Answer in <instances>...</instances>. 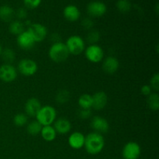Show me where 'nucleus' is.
Masks as SVG:
<instances>
[{"mask_svg":"<svg viewBox=\"0 0 159 159\" xmlns=\"http://www.w3.org/2000/svg\"><path fill=\"white\" fill-rule=\"evenodd\" d=\"M105 146V140L101 134L97 132H92L85 137V150L89 155H97L100 153Z\"/></svg>","mask_w":159,"mask_h":159,"instance_id":"obj_1","label":"nucleus"},{"mask_svg":"<svg viewBox=\"0 0 159 159\" xmlns=\"http://www.w3.org/2000/svg\"><path fill=\"white\" fill-rule=\"evenodd\" d=\"M49 57L55 63L65 62L69 57V51L65 43L58 41L54 43L49 49Z\"/></svg>","mask_w":159,"mask_h":159,"instance_id":"obj_2","label":"nucleus"},{"mask_svg":"<svg viewBox=\"0 0 159 159\" xmlns=\"http://www.w3.org/2000/svg\"><path fill=\"white\" fill-rule=\"evenodd\" d=\"M56 116L57 112L54 107L51 106H44L41 107L36 117L37 120L43 127L51 125L55 121Z\"/></svg>","mask_w":159,"mask_h":159,"instance_id":"obj_3","label":"nucleus"},{"mask_svg":"<svg viewBox=\"0 0 159 159\" xmlns=\"http://www.w3.org/2000/svg\"><path fill=\"white\" fill-rule=\"evenodd\" d=\"M65 45L69 51V54L72 55H79L82 54L85 48V41L80 36L78 35L71 36L67 40Z\"/></svg>","mask_w":159,"mask_h":159,"instance_id":"obj_4","label":"nucleus"},{"mask_svg":"<svg viewBox=\"0 0 159 159\" xmlns=\"http://www.w3.org/2000/svg\"><path fill=\"white\" fill-rule=\"evenodd\" d=\"M38 69L35 61L30 58H25L20 61L18 65V70L24 76H32L36 74Z\"/></svg>","mask_w":159,"mask_h":159,"instance_id":"obj_5","label":"nucleus"},{"mask_svg":"<svg viewBox=\"0 0 159 159\" xmlns=\"http://www.w3.org/2000/svg\"><path fill=\"white\" fill-rule=\"evenodd\" d=\"M86 58L92 63H99L103 59L104 52L102 48L97 44H91L85 49Z\"/></svg>","mask_w":159,"mask_h":159,"instance_id":"obj_6","label":"nucleus"},{"mask_svg":"<svg viewBox=\"0 0 159 159\" xmlns=\"http://www.w3.org/2000/svg\"><path fill=\"white\" fill-rule=\"evenodd\" d=\"M141 153L139 144L134 141L127 143L123 148L122 156L124 159H138Z\"/></svg>","mask_w":159,"mask_h":159,"instance_id":"obj_7","label":"nucleus"},{"mask_svg":"<svg viewBox=\"0 0 159 159\" xmlns=\"http://www.w3.org/2000/svg\"><path fill=\"white\" fill-rule=\"evenodd\" d=\"M35 42L43 41L48 35V29L40 23H33L27 30Z\"/></svg>","mask_w":159,"mask_h":159,"instance_id":"obj_8","label":"nucleus"},{"mask_svg":"<svg viewBox=\"0 0 159 159\" xmlns=\"http://www.w3.org/2000/svg\"><path fill=\"white\" fill-rule=\"evenodd\" d=\"M107 7L101 1H93L87 6V12L92 17H101L107 12Z\"/></svg>","mask_w":159,"mask_h":159,"instance_id":"obj_9","label":"nucleus"},{"mask_svg":"<svg viewBox=\"0 0 159 159\" xmlns=\"http://www.w3.org/2000/svg\"><path fill=\"white\" fill-rule=\"evenodd\" d=\"M17 71L15 67L9 64L0 66V79L4 82H12L16 79Z\"/></svg>","mask_w":159,"mask_h":159,"instance_id":"obj_10","label":"nucleus"},{"mask_svg":"<svg viewBox=\"0 0 159 159\" xmlns=\"http://www.w3.org/2000/svg\"><path fill=\"white\" fill-rule=\"evenodd\" d=\"M16 42L18 46L24 51H29L34 47L36 42L33 39L32 36L27 30L23 31L22 34L17 36Z\"/></svg>","mask_w":159,"mask_h":159,"instance_id":"obj_11","label":"nucleus"},{"mask_svg":"<svg viewBox=\"0 0 159 159\" xmlns=\"http://www.w3.org/2000/svg\"><path fill=\"white\" fill-rule=\"evenodd\" d=\"M91 127L95 130V132L101 134L107 133L109 130L110 126L109 123L105 118L99 116H96L92 119Z\"/></svg>","mask_w":159,"mask_h":159,"instance_id":"obj_12","label":"nucleus"},{"mask_svg":"<svg viewBox=\"0 0 159 159\" xmlns=\"http://www.w3.org/2000/svg\"><path fill=\"white\" fill-rule=\"evenodd\" d=\"M40 108H41V103L37 98H30L26 101V104H25L26 114L31 117L37 116Z\"/></svg>","mask_w":159,"mask_h":159,"instance_id":"obj_13","label":"nucleus"},{"mask_svg":"<svg viewBox=\"0 0 159 159\" xmlns=\"http://www.w3.org/2000/svg\"><path fill=\"white\" fill-rule=\"evenodd\" d=\"M120 63L116 57L110 56L107 57L102 63V70L108 75H113L116 72L119 68Z\"/></svg>","mask_w":159,"mask_h":159,"instance_id":"obj_14","label":"nucleus"},{"mask_svg":"<svg viewBox=\"0 0 159 159\" xmlns=\"http://www.w3.org/2000/svg\"><path fill=\"white\" fill-rule=\"evenodd\" d=\"M92 97H93V106H92V108L96 110H101L103 108H105V107L107 104V101H108L107 95L106 94L105 92H97L93 96H92Z\"/></svg>","mask_w":159,"mask_h":159,"instance_id":"obj_15","label":"nucleus"},{"mask_svg":"<svg viewBox=\"0 0 159 159\" xmlns=\"http://www.w3.org/2000/svg\"><path fill=\"white\" fill-rule=\"evenodd\" d=\"M85 136L80 132H74L68 138V144L73 149H81L84 147Z\"/></svg>","mask_w":159,"mask_h":159,"instance_id":"obj_16","label":"nucleus"},{"mask_svg":"<svg viewBox=\"0 0 159 159\" xmlns=\"http://www.w3.org/2000/svg\"><path fill=\"white\" fill-rule=\"evenodd\" d=\"M63 15L67 20L75 22L80 18L81 12L79 8L75 5H68L64 9Z\"/></svg>","mask_w":159,"mask_h":159,"instance_id":"obj_17","label":"nucleus"},{"mask_svg":"<svg viewBox=\"0 0 159 159\" xmlns=\"http://www.w3.org/2000/svg\"><path fill=\"white\" fill-rule=\"evenodd\" d=\"M54 128L57 133L61 134H65L71 130V122L66 118L61 117L54 121Z\"/></svg>","mask_w":159,"mask_h":159,"instance_id":"obj_18","label":"nucleus"},{"mask_svg":"<svg viewBox=\"0 0 159 159\" xmlns=\"http://www.w3.org/2000/svg\"><path fill=\"white\" fill-rule=\"evenodd\" d=\"M40 134H41L43 139L44 141H48V142L53 141L56 138V136H57V132L54 130V127H52L51 125L42 127Z\"/></svg>","mask_w":159,"mask_h":159,"instance_id":"obj_19","label":"nucleus"},{"mask_svg":"<svg viewBox=\"0 0 159 159\" xmlns=\"http://www.w3.org/2000/svg\"><path fill=\"white\" fill-rule=\"evenodd\" d=\"M15 12L13 9L7 5L0 6V20L4 22H10L13 18Z\"/></svg>","mask_w":159,"mask_h":159,"instance_id":"obj_20","label":"nucleus"},{"mask_svg":"<svg viewBox=\"0 0 159 159\" xmlns=\"http://www.w3.org/2000/svg\"><path fill=\"white\" fill-rule=\"evenodd\" d=\"M147 103L150 110L152 111H158L159 110V95L157 93H152L147 99Z\"/></svg>","mask_w":159,"mask_h":159,"instance_id":"obj_21","label":"nucleus"},{"mask_svg":"<svg viewBox=\"0 0 159 159\" xmlns=\"http://www.w3.org/2000/svg\"><path fill=\"white\" fill-rule=\"evenodd\" d=\"M9 30L13 35H20V34L24 30V25L20 20H15V21L11 22L9 26Z\"/></svg>","mask_w":159,"mask_h":159,"instance_id":"obj_22","label":"nucleus"},{"mask_svg":"<svg viewBox=\"0 0 159 159\" xmlns=\"http://www.w3.org/2000/svg\"><path fill=\"white\" fill-rule=\"evenodd\" d=\"M78 102L81 109H91L93 106V97L89 94H83L79 97Z\"/></svg>","mask_w":159,"mask_h":159,"instance_id":"obj_23","label":"nucleus"},{"mask_svg":"<svg viewBox=\"0 0 159 159\" xmlns=\"http://www.w3.org/2000/svg\"><path fill=\"white\" fill-rule=\"evenodd\" d=\"M1 56L2 60L4 61L5 64H9V65H12V63L16 58L15 52L11 48H6L4 50H2Z\"/></svg>","mask_w":159,"mask_h":159,"instance_id":"obj_24","label":"nucleus"},{"mask_svg":"<svg viewBox=\"0 0 159 159\" xmlns=\"http://www.w3.org/2000/svg\"><path fill=\"white\" fill-rule=\"evenodd\" d=\"M42 127L43 126L38 121L34 120L28 124L27 127H26V130H27L28 134H30V135H33V136H35V135L39 134L40 133Z\"/></svg>","mask_w":159,"mask_h":159,"instance_id":"obj_25","label":"nucleus"},{"mask_svg":"<svg viewBox=\"0 0 159 159\" xmlns=\"http://www.w3.org/2000/svg\"><path fill=\"white\" fill-rule=\"evenodd\" d=\"M70 99L69 91L66 89H61L56 95V102L59 104H65L68 102Z\"/></svg>","mask_w":159,"mask_h":159,"instance_id":"obj_26","label":"nucleus"},{"mask_svg":"<svg viewBox=\"0 0 159 159\" xmlns=\"http://www.w3.org/2000/svg\"><path fill=\"white\" fill-rule=\"evenodd\" d=\"M116 6L118 11L122 13H127L131 9V3L129 0H118Z\"/></svg>","mask_w":159,"mask_h":159,"instance_id":"obj_27","label":"nucleus"},{"mask_svg":"<svg viewBox=\"0 0 159 159\" xmlns=\"http://www.w3.org/2000/svg\"><path fill=\"white\" fill-rule=\"evenodd\" d=\"M28 116L24 113H18L13 118V123L17 127H23L27 124Z\"/></svg>","mask_w":159,"mask_h":159,"instance_id":"obj_28","label":"nucleus"},{"mask_svg":"<svg viewBox=\"0 0 159 159\" xmlns=\"http://www.w3.org/2000/svg\"><path fill=\"white\" fill-rule=\"evenodd\" d=\"M100 39V34L97 30H91L87 34L86 40L88 43L90 44H96L98 41Z\"/></svg>","mask_w":159,"mask_h":159,"instance_id":"obj_29","label":"nucleus"},{"mask_svg":"<svg viewBox=\"0 0 159 159\" xmlns=\"http://www.w3.org/2000/svg\"><path fill=\"white\" fill-rule=\"evenodd\" d=\"M152 88V89L155 90V91H158L159 90V74L158 73H155L153 76L152 77L150 80V85H149Z\"/></svg>","mask_w":159,"mask_h":159,"instance_id":"obj_30","label":"nucleus"},{"mask_svg":"<svg viewBox=\"0 0 159 159\" xmlns=\"http://www.w3.org/2000/svg\"><path fill=\"white\" fill-rule=\"evenodd\" d=\"M82 26L84 29L87 30H91L93 29V26H94V23H93V20H92L90 17H86V18L83 19L82 20Z\"/></svg>","mask_w":159,"mask_h":159,"instance_id":"obj_31","label":"nucleus"},{"mask_svg":"<svg viewBox=\"0 0 159 159\" xmlns=\"http://www.w3.org/2000/svg\"><path fill=\"white\" fill-rule=\"evenodd\" d=\"M42 0H23L24 5L29 9H36L41 3Z\"/></svg>","mask_w":159,"mask_h":159,"instance_id":"obj_32","label":"nucleus"},{"mask_svg":"<svg viewBox=\"0 0 159 159\" xmlns=\"http://www.w3.org/2000/svg\"><path fill=\"white\" fill-rule=\"evenodd\" d=\"M92 116L91 109H81L79 112V118L82 120L89 119Z\"/></svg>","mask_w":159,"mask_h":159,"instance_id":"obj_33","label":"nucleus"},{"mask_svg":"<svg viewBox=\"0 0 159 159\" xmlns=\"http://www.w3.org/2000/svg\"><path fill=\"white\" fill-rule=\"evenodd\" d=\"M16 17L18 18V20H20H20H25V19L27 17V11H26V9H24V8L20 7L19 8L16 10Z\"/></svg>","mask_w":159,"mask_h":159,"instance_id":"obj_34","label":"nucleus"},{"mask_svg":"<svg viewBox=\"0 0 159 159\" xmlns=\"http://www.w3.org/2000/svg\"><path fill=\"white\" fill-rule=\"evenodd\" d=\"M152 89L149 85H144L141 89V93L145 96H148L152 93Z\"/></svg>","mask_w":159,"mask_h":159,"instance_id":"obj_35","label":"nucleus"},{"mask_svg":"<svg viewBox=\"0 0 159 159\" xmlns=\"http://www.w3.org/2000/svg\"><path fill=\"white\" fill-rule=\"evenodd\" d=\"M2 51V46H1V45H0V56H1Z\"/></svg>","mask_w":159,"mask_h":159,"instance_id":"obj_36","label":"nucleus"}]
</instances>
